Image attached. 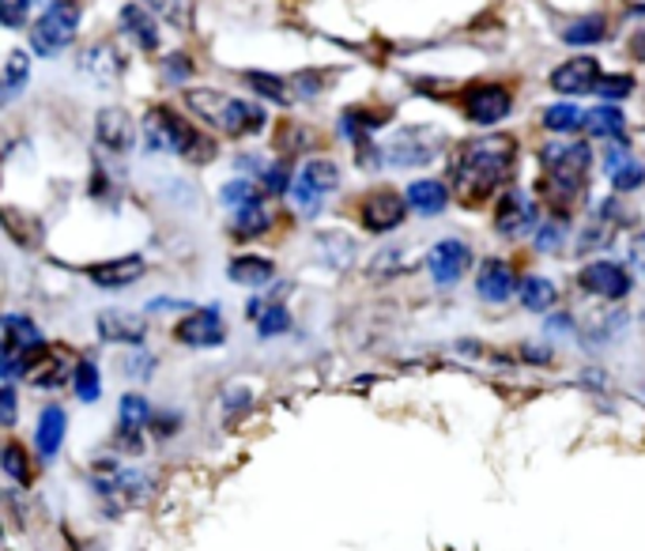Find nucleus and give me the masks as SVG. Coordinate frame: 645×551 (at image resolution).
I'll return each instance as SVG.
<instances>
[{
	"instance_id": "f257e3e1",
	"label": "nucleus",
	"mask_w": 645,
	"mask_h": 551,
	"mask_svg": "<svg viewBox=\"0 0 645 551\" xmlns=\"http://www.w3.org/2000/svg\"><path fill=\"white\" fill-rule=\"evenodd\" d=\"M517 170V140L506 132H487V137L464 140L450 156V182L464 201H483L495 189H502Z\"/></svg>"
},
{
	"instance_id": "f03ea898",
	"label": "nucleus",
	"mask_w": 645,
	"mask_h": 551,
	"mask_svg": "<svg viewBox=\"0 0 645 551\" xmlns=\"http://www.w3.org/2000/svg\"><path fill=\"white\" fill-rule=\"evenodd\" d=\"M593 167V151L585 140H552L540 148V193L555 208V216H571V208L585 197V178Z\"/></svg>"
},
{
	"instance_id": "7ed1b4c3",
	"label": "nucleus",
	"mask_w": 645,
	"mask_h": 551,
	"mask_svg": "<svg viewBox=\"0 0 645 551\" xmlns=\"http://www.w3.org/2000/svg\"><path fill=\"white\" fill-rule=\"evenodd\" d=\"M144 151L148 156H178L189 163H212L215 140L193 129L185 118H178L170 107H151L144 113Z\"/></svg>"
},
{
	"instance_id": "20e7f679",
	"label": "nucleus",
	"mask_w": 645,
	"mask_h": 551,
	"mask_svg": "<svg viewBox=\"0 0 645 551\" xmlns=\"http://www.w3.org/2000/svg\"><path fill=\"white\" fill-rule=\"evenodd\" d=\"M442 148H445V137L434 126H404L377 144V159H382V167L412 170V167L434 163L442 156Z\"/></svg>"
},
{
	"instance_id": "39448f33",
	"label": "nucleus",
	"mask_w": 645,
	"mask_h": 551,
	"mask_svg": "<svg viewBox=\"0 0 645 551\" xmlns=\"http://www.w3.org/2000/svg\"><path fill=\"white\" fill-rule=\"evenodd\" d=\"M83 8L75 0H53L50 8H42V16L31 23V53L38 57H61L80 34Z\"/></svg>"
},
{
	"instance_id": "423d86ee",
	"label": "nucleus",
	"mask_w": 645,
	"mask_h": 551,
	"mask_svg": "<svg viewBox=\"0 0 645 551\" xmlns=\"http://www.w3.org/2000/svg\"><path fill=\"white\" fill-rule=\"evenodd\" d=\"M340 189V167L332 159H310L295 170V182H291V204L302 220H314L321 204L329 201Z\"/></svg>"
},
{
	"instance_id": "0eeeda50",
	"label": "nucleus",
	"mask_w": 645,
	"mask_h": 551,
	"mask_svg": "<svg viewBox=\"0 0 645 551\" xmlns=\"http://www.w3.org/2000/svg\"><path fill=\"white\" fill-rule=\"evenodd\" d=\"M461 110H464V118H468L472 126L495 129L510 118V113H514V91H510L506 83H476V88L464 91Z\"/></svg>"
},
{
	"instance_id": "6e6552de",
	"label": "nucleus",
	"mask_w": 645,
	"mask_h": 551,
	"mask_svg": "<svg viewBox=\"0 0 645 551\" xmlns=\"http://www.w3.org/2000/svg\"><path fill=\"white\" fill-rule=\"evenodd\" d=\"M407 212H412V208H407V197L389 186L370 189L363 201H359V223H363V231L370 234H393L396 227L407 220Z\"/></svg>"
},
{
	"instance_id": "1a4fd4ad",
	"label": "nucleus",
	"mask_w": 645,
	"mask_h": 551,
	"mask_svg": "<svg viewBox=\"0 0 645 551\" xmlns=\"http://www.w3.org/2000/svg\"><path fill=\"white\" fill-rule=\"evenodd\" d=\"M472 269V246L464 239H439L426 250V272H431L434 288H457Z\"/></svg>"
},
{
	"instance_id": "9d476101",
	"label": "nucleus",
	"mask_w": 645,
	"mask_h": 551,
	"mask_svg": "<svg viewBox=\"0 0 645 551\" xmlns=\"http://www.w3.org/2000/svg\"><path fill=\"white\" fill-rule=\"evenodd\" d=\"M540 227V204L533 197L525 193V189L510 186L506 193L498 197V208H495V231L502 239H525V234H533Z\"/></svg>"
},
{
	"instance_id": "9b49d317",
	"label": "nucleus",
	"mask_w": 645,
	"mask_h": 551,
	"mask_svg": "<svg viewBox=\"0 0 645 551\" xmlns=\"http://www.w3.org/2000/svg\"><path fill=\"white\" fill-rule=\"evenodd\" d=\"M577 288L593 299H604V302H623L627 294L634 291V276L623 269L619 261H589L582 272H577Z\"/></svg>"
},
{
	"instance_id": "f8f14e48",
	"label": "nucleus",
	"mask_w": 645,
	"mask_h": 551,
	"mask_svg": "<svg viewBox=\"0 0 645 551\" xmlns=\"http://www.w3.org/2000/svg\"><path fill=\"white\" fill-rule=\"evenodd\" d=\"M174 340L182 348H220L226 340V325H223V313L220 307H193L185 310V318L174 325Z\"/></svg>"
},
{
	"instance_id": "ddd939ff",
	"label": "nucleus",
	"mask_w": 645,
	"mask_h": 551,
	"mask_svg": "<svg viewBox=\"0 0 645 551\" xmlns=\"http://www.w3.org/2000/svg\"><path fill=\"white\" fill-rule=\"evenodd\" d=\"M604 174H608V182L619 197L638 193L645 186V163L627 148V140L604 144Z\"/></svg>"
},
{
	"instance_id": "4468645a",
	"label": "nucleus",
	"mask_w": 645,
	"mask_h": 551,
	"mask_svg": "<svg viewBox=\"0 0 645 551\" xmlns=\"http://www.w3.org/2000/svg\"><path fill=\"white\" fill-rule=\"evenodd\" d=\"M137 121H132L129 110L121 107H107L94 113V140H99V148H107L110 156H125L137 144Z\"/></svg>"
},
{
	"instance_id": "2eb2a0df",
	"label": "nucleus",
	"mask_w": 645,
	"mask_h": 551,
	"mask_svg": "<svg viewBox=\"0 0 645 551\" xmlns=\"http://www.w3.org/2000/svg\"><path fill=\"white\" fill-rule=\"evenodd\" d=\"M514 291H521V276L514 272V264L502 258H483L476 269V294L491 307H502V302L514 299Z\"/></svg>"
},
{
	"instance_id": "dca6fc26",
	"label": "nucleus",
	"mask_w": 645,
	"mask_h": 551,
	"mask_svg": "<svg viewBox=\"0 0 645 551\" xmlns=\"http://www.w3.org/2000/svg\"><path fill=\"white\" fill-rule=\"evenodd\" d=\"M75 69H80L83 80L99 83V88H110V83H118L121 76H125V57L118 53V46L94 42V46H88V50H80Z\"/></svg>"
},
{
	"instance_id": "f3484780",
	"label": "nucleus",
	"mask_w": 645,
	"mask_h": 551,
	"mask_svg": "<svg viewBox=\"0 0 645 551\" xmlns=\"http://www.w3.org/2000/svg\"><path fill=\"white\" fill-rule=\"evenodd\" d=\"M118 31L129 38L137 50H159V16L151 12L148 4H140V0H129V4L118 8Z\"/></svg>"
},
{
	"instance_id": "a211bd4d",
	"label": "nucleus",
	"mask_w": 645,
	"mask_h": 551,
	"mask_svg": "<svg viewBox=\"0 0 645 551\" xmlns=\"http://www.w3.org/2000/svg\"><path fill=\"white\" fill-rule=\"evenodd\" d=\"M94 329H99V340H107V344L144 348V340H148V318L129 313V310H102Z\"/></svg>"
},
{
	"instance_id": "6ab92c4d",
	"label": "nucleus",
	"mask_w": 645,
	"mask_h": 551,
	"mask_svg": "<svg viewBox=\"0 0 645 551\" xmlns=\"http://www.w3.org/2000/svg\"><path fill=\"white\" fill-rule=\"evenodd\" d=\"M144 272H148V261L140 258V253H129V258H113V261L91 264L88 280L102 291H121V288H132V283L144 280Z\"/></svg>"
},
{
	"instance_id": "aec40b11",
	"label": "nucleus",
	"mask_w": 645,
	"mask_h": 551,
	"mask_svg": "<svg viewBox=\"0 0 645 551\" xmlns=\"http://www.w3.org/2000/svg\"><path fill=\"white\" fill-rule=\"evenodd\" d=\"M596 83H601V64L593 61V57H571V61H563L558 69L552 72V88L558 94H596Z\"/></svg>"
},
{
	"instance_id": "412c9836",
	"label": "nucleus",
	"mask_w": 645,
	"mask_h": 551,
	"mask_svg": "<svg viewBox=\"0 0 645 551\" xmlns=\"http://www.w3.org/2000/svg\"><path fill=\"white\" fill-rule=\"evenodd\" d=\"M64 434H69V412H64L61 404H46L34 423V453L50 464L57 453H61Z\"/></svg>"
},
{
	"instance_id": "4be33fe9",
	"label": "nucleus",
	"mask_w": 645,
	"mask_h": 551,
	"mask_svg": "<svg viewBox=\"0 0 645 551\" xmlns=\"http://www.w3.org/2000/svg\"><path fill=\"white\" fill-rule=\"evenodd\" d=\"M264 110L258 107L253 99H234V94H226V107L220 113V121H215V129H223L226 137H253V132L264 129Z\"/></svg>"
},
{
	"instance_id": "5701e85b",
	"label": "nucleus",
	"mask_w": 645,
	"mask_h": 551,
	"mask_svg": "<svg viewBox=\"0 0 645 551\" xmlns=\"http://www.w3.org/2000/svg\"><path fill=\"white\" fill-rule=\"evenodd\" d=\"M585 137L589 140H627V113L619 110V102H601V107L585 110Z\"/></svg>"
},
{
	"instance_id": "b1692460",
	"label": "nucleus",
	"mask_w": 645,
	"mask_h": 551,
	"mask_svg": "<svg viewBox=\"0 0 645 551\" xmlns=\"http://www.w3.org/2000/svg\"><path fill=\"white\" fill-rule=\"evenodd\" d=\"M404 197H407V208L415 216H423V220H434V216H442L450 208V186L439 182V178H420V182L404 189Z\"/></svg>"
},
{
	"instance_id": "393cba45",
	"label": "nucleus",
	"mask_w": 645,
	"mask_h": 551,
	"mask_svg": "<svg viewBox=\"0 0 645 551\" xmlns=\"http://www.w3.org/2000/svg\"><path fill=\"white\" fill-rule=\"evenodd\" d=\"M226 280L239 283V288H269L272 280H276V261L261 258V253H239V258H231L226 264Z\"/></svg>"
},
{
	"instance_id": "a878e982",
	"label": "nucleus",
	"mask_w": 645,
	"mask_h": 551,
	"mask_svg": "<svg viewBox=\"0 0 645 551\" xmlns=\"http://www.w3.org/2000/svg\"><path fill=\"white\" fill-rule=\"evenodd\" d=\"M272 223H276V212H272V204L264 201V197H258V201H250L245 208H239L231 220V234L242 242L250 239H261V234L272 231Z\"/></svg>"
},
{
	"instance_id": "bb28decb",
	"label": "nucleus",
	"mask_w": 645,
	"mask_h": 551,
	"mask_svg": "<svg viewBox=\"0 0 645 551\" xmlns=\"http://www.w3.org/2000/svg\"><path fill=\"white\" fill-rule=\"evenodd\" d=\"M318 258L325 261L332 272H347L359 258V246L344 231H321L318 234Z\"/></svg>"
},
{
	"instance_id": "cd10ccee",
	"label": "nucleus",
	"mask_w": 645,
	"mask_h": 551,
	"mask_svg": "<svg viewBox=\"0 0 645 551\" xmlns=\"http://www.w3.org/2000/svg\"><path fill=\"white\" fill-rule=\"evenodd\" d=\"M521 307L528 313H552L558 302V288L547 276H521V291H517Z\"/></svg>"
},
{
	"instance_id": "c85d7f7f",
	"label": "nucleus",
	"mask_w": 645,
	"mask_h": 551,
	"mask_svg": "<svg viewBox=\"0 0 645 551\" xmlns=\"http://www.w3.org/2000/svg\"><path fill=\"white\" fill-rule=\"evenodd\" d=\"M75 378V367L69 363V355H53V351H46V359L31 370V385L34 389H61L69 385Z\"/></svg>"
},
{
	"instance_id": "c756f323",
	"label": "nucleus",
	"mask_w": 645,
	"mask_h": 551,
	"mask_svg": "<svg viewBox=\"0 0 645 551\" xmlns=\"http://www.w3.org/2000/svg\"><path fill=\"white\" fill-rule=\"evenodd\" d=\"M151 420H155V408L144 393H125L118 401V427L121 431H151Z\"/></svg>"
},
{
	"instance_id": "7c9ffc66",
	"label": "nucleus",
	"mask_w": 645,
	"mask_h": 551,
	"mask_svg": "<svg viewBox=\"0 0 645 551\" xmlns=\"http://www.w3.org/2000/svg\"><path fill=\"white\" fill-rule=\"evenodd\" d=\"M540 121H544V129L555 132V137H574V132L585 126V113L577 102H552Z\"/></svg>"
},
{
	"instance_id": "2f4dec72",
	"label": "nucleus",
	"mask_w": 645,
	"mask_h": 551,
	"mask_svg": "<svg viewBox=\"0 0 645 551\" xmlns=\"http://www.w3.org/2000/svg\"><path fill=\"white\" fill-rule=\"evenodd\" d=\"M604 38H608V19L604 16H582L563 27L566 46H596V42H604Z\"/></svg>"
},
{
	"instance_id": "473e14b6",
	"label": "nucleus",
	"mask_w": 645,
	"mask_h": 551,
	"mask_svg": "<svg viewBox=\"0 0 645 551\" xmlns=\"http://www.w3.org/2000/svg\"><path fill=\"white\" fill-rule=\"evenodd\" d=\"M0 472L12 483H19V488H31V453L19 442H8L4 450H0Z\"/></svg>"
},
{
	"instance_id": "72a5a7b5",
	"label": "nucleus",
	"mask_w": 645,
	"mask_h": 551,
	"mask_svg": "<svg viewBox=\"0 0 645 551\" xmlns=\"http://www.w3.org/2000/svg\"><path fill=\"white\" fill-rule=\"evenodd\" d=\"M31 83V57L23 50H12L4 61V102H16V94Z\"/></svg>"
},
{
	"instance_id": "f704fd0d",
	"label": "nucleus",
	"mask_w": 645,
	"mask_h": 551,
	"mask_svg": "<svg viewBox=\"0 0 645 551\" xmlns=\"http://www.w3.org/2000/svg\"><path fill=\"white\" fill-rule=\"evenodd\" d=\"M185 107L193 113H201L208 126H215L220 121V113L226 107V94L223 91H212V88H189L185 91Z\"/></svg>"
},
{
	"instance_id": "c9c22d12",
	"label": "nucleus",
	"mask_w": 645,
	"mask_h": 551,
	"mask_svg": "<svg viewBox=\"0 0 645 551\" xmlns=\"http://www.w3.org/2000/svg\"><path fill=\"white\" fill-rule=\"evenodd\" d=\"M72 389L83 404H94L102 397V370L94 359H80L75 363V378H72Z\"/></svg>"
},
{
	"instance_id": "e433bc0d",
	"label": "nucleus",
	"mask_w": 645,
	"mask_h": 551,
	"mask_svg": "<svg viewBox=\"0 0 645 551\" xmlns=\"http://www.w3.org/2000/svg\"><path fill=\"white\" fill-rule=\"evenodd\" d=\"M245 83H250V88L258 91L261 99L276 102V107H288V102H295V99H291L288 80H280V76H272V72H245Z\"/></svg>"
},
{
	"instance_id": "4c0bfd02",
	"label": "nucleus",
	"mask_w": 645,
	"mask_h": 551,
	"mask_svg": "<svg viewBox=\"0 0 645 551\" xmlns=\"http://www.w3.org/2000/svg\"><path fill=\"white\" fill-rule=\"evenodd\" d=\"M283 332H291V310L283 302H272L269 310L258 318V337L261 340H276Z\"/></svg>"
},
{
	"instance_id": "58836bf2",
	"label": "nucleus",
	"mask_w": 645,
	"mask_h": 551,
	"mask_svg": "<svg viewBox=\"0 0 645 551\" xmlns=\"http://www.w3.org/2000/svg\"><path fill=\"white\" fill-rule=\"evenodd\" d=\"M566 242V216H552L536 227V253H558Z\"/></svg>"
},
{
	"instance_id": "ea45409f",
	"label": "nucleus",
	"mask_w": 645,
	"mask_h": 551,
	"mask_svg": "<svg viewBox=\"0 0 645 551\" xmlns=\"http://www.w3.org/2000/svg\"><path fill=\"white\" fill-rule=\"evenodd\" d=\"M258 197H269V193L253 186L250 178H234V182H226V186H223L220 201H223L226 208H231V212H239V208H245L250 201H258Z\"/></svg>"
},
{
	"instance_id": "a19ab883",
	"label": "nucleus",
	"mask_w": 645,
	"mask_h": 551,
	"mask_svg": "<svg viewBox=\"0 0 645 551\" xmlns=\"http://www.w3.org/2000/svg\"><path fill=\"white\" fill-rule=\"evenodd\" d=\"M634 76L627 72H612V76H601V83H596V94H601V102H623L634 94Z\"/></svg>"
},
{
	"instance_id": "79ce46f5",
	"label": "nucleus",
	"mask_w": 645,
	"mask_h": 551,
	"mask_svg": "<svg viewBox=\"0 0 645 551\" xmlns=\"http://www.w3.org/2000/svg\"><path fill=\"white\" fill-rule=\"evenodd\" d=\"M291 182H295V170H291L283 159H276L272 167L261 170V186L269 197H280V193H291Z\"/></svg>"
},
{
	"instance_id": "37998d69",
	"label": "nucleus",
	"mask_w": 645,
	"mask_h": 551,
	"mask_svg": "<svg viewBox=\"0 0 645 551\" xmlns=\"http://www.w3.org/2000/svg\"><path fill=\"white\" fill-rule=\"evenodd\" d=\"M148 8L155 16H163L167 23H174V27L193 23V0H148Z\"/></svg>"
},
{
	"instance_id": "c03bdc74",
	"label": "nucleus",
	"mask_w": 645,
	"mask_h": 551,
	"mask_svg": "<svg viewBox=\"0 0 645 551\" xmlns=\"http://www.w3.org/2000/svg\"><path fill=\"white\" fill-rule=\"evenodd\" d=\"M223 412H226V423H239V415L250 412V404H253V393H250V385H226L223 389Z\"/></svg>"
},
{
	"instance_id": "a18cd8bd",
	"label": "nucleus",
	"mask_w": 645,
	"mask_h": 551,
	"mask_svg": "<svg viewBox=\"0 0 645 551\" xmlns=\"http://www.w3.org/2000/svg\"><path fill=\"white\" fill-rule=\"evenodd\" d=\"M189 76H193V57L174 50L163 57V80L170 83V88H182V83H189Z\"/></svg>"
},
{
	"instance_id": "49530a36",
	"label": "nucleus",
	"mask_w": 645,
	"mask_h": 551,
	"mask_svg": "<svg viewBox=\"0 0 645 551\" xmlns=\"http://www.w3.org/2000/svg\"><path fill=\"white\" fill-rule=\"evenodd\" d=\"M155 367H159V359L151 355V351H140V348L125 359V374L132 378V382H151Z\"/></svg>"
},
{
	"instance_id": "de8ad7c7",
	"label": "nucleus",
	"mask_w": 645,
	"mask_h": 551,
	"mask_svg": "<svg viewBox=\"0 0 645 551\" xmlns=\"http://www.w3.org/2000/svg\"><path fill=\"white\" fill-rule=\"evenodd\" d=\"M182 415L178 412H155V420H151V434H155V439H170V434H178L182 431Z\"/></svg>"
},
{
	"instance_id": "09e8293b",
	"label": "nucleus",
	"mask_w": 645,
	"mask_h": 551,
	"mask_svg": "<svg viewBox=\"0 0 645 551\" xmlns=\"http://www.w3.org/2000/svg\"><path fill=\"white\" fill-rule=\"evenodd\" d=\"M521 359H525L528 367H547V363H552V344L528 340V344H521Z\"/></svg>"
},
{
	"instance_id": "8fccbe9b",
	"label": "nucleus",
	"mask_w": 645,
	"mask_h": 551,
	"mask_svg": "<svg viewBox=\"0 0 645 551\" xmlns=\"http://www.w3.org/2000/svg\"><path fill=\"white\" fill-rule=\"evenodd\" d=\"M27 12H31L27 0H0V19H4V27H19Z\"/></svg>"
},
{
	"instance_id": "3c124183",
	"label": "nucleus",
	"mask_w": 645,
	"mask_h": 551,
	"mask_svg": "<svg viewBox=\"0 0 645 551\" xmlns=\"http://www.w3.org/2000/svg\"><path fill=\"white\" fill-rule=\"evenodd\" d=\"M0 423L16 427V382H4L0 389Z\"/></svg>"
},
{
	"instance_id": "603ef678",
	"label": "nucleus",
	"mask_w": 645,
	"mask_h": 551,
	"mask_svg": "<svg viewBox=\"0 0 645 551\" xmlns=\"http://www.w3.org/2000/svg\"><path fill=\"white\" fill-rule=\"evenodd\" d=\"M88 193L94 197V201H110L113 182L107 178V170H102V167H94V174H91V182H88Z\"/></svg>"
},
{
	"instance_id": "864d4df0",
	"label": "nucleus",
	"mask_w": 645,
	"mask_h": 551,
	"mask_svg": "<svg viewBox=\"0 0 645 551\" xmlns=\"http://www.w3.org/2000/svg\"><path fill=\"white\" fill-rule=\"evenodd\" d=\"M544 329L547 332H558V337H563V332H577V325H574V318L571 313H544Z\"/></svg>"
},
{
	"instance_id": "5fc2aeb1",
	"label": "nucleus",
	"mask_w": 645,
	"mask_h": 551,
	"mask_svg": "<svg viewBox=\"0 0 645 551\" xmlns=\"http://www.w3.org/2000/svg\"><path fill=\"white\" fill-rule=\"evenodd\" d=\"M631 53H634V61H645V31H642V34H634Z\"/></svg>"
},
{
	"instance_id": "6e6d98bb",
	"label": "nucleus",
	"mask_w": 645,
	"mask_h": 551,
	"mask_svg": "<svg viewBox=\"0 0 645 551\" xmlns=\"http://www.w3.org/2000/svg\"><path fill=\"white\" fill-rule=\"evenodd\" d=\"M27 4H31V8H50L53 0H27Z\"/></svg>"
}]
</instances>
